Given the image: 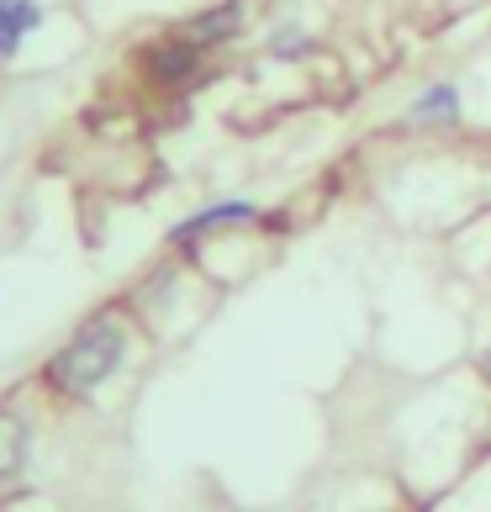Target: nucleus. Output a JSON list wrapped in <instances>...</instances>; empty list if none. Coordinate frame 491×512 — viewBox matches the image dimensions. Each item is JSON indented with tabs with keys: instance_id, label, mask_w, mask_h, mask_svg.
I'll list each match as a JSON object with an SVG mask.
<instances>
[{
	"instance_id": "obj_7",
	"label": "nucleus",
	"mask_w": 491,
	"mask_h": 512,
	"mask_svg": "<svg viewBox=\"0 0 491 512\" xmlns=\"http://www.w3.org/2000/svg\"><path fill=\"white\" fill-rule=\"evenodd\" d=\"M407 117H412V122H460V85H449V80L428 85L423 96L412 101Z\"/></svg>"
},
{
	"instance_id": "obj_6",
	"label": "nucleus",
	"mask_w": 491,
	"mask_h": 512,
	"mask_svg": "<svg viewBox=\"0 0 491 512\" xmlns=\"http://www.w3.org/2000/svg\"><path fill=\"white\" fill-rule=\"evenodd\" d=\"M254 217H259V212H254L249 201H222V206H212V212H201V217H191V222H180L169 238H175V243H196V238H206V233H217L222 222H254Z\"/></svg>"
},
{
	"instance_id": "obj_2",
	"label": "nucleus",
	"mask_w": 491,
	"mask_h": 512,
	"mask_svg": "<svg viewBox=\"0 0 491 512\" xmlns=\"http://www.w3.org/2000/svg\"><path fill=\"white\" fill-rule=\"evenodd\" d=\"M143 69H148V80L164 85V90H180L185 80H196L201 74V48L196 43H185V37H164V43L154 48H143Z\"/></svg>"
},
{
	"instance_id": "obj_9",
	"label": "nucleus",
	"mask_w": 491,
	"mask_h": 512,
	"mask_svg": "<svg viewBox=\"0 0 491 512\" xmlns=\"http://www.w3.org/2000/svg\"><path fill=\"white\" fill-rule=\"evenodd\" d=\"M481 370H486V381H491V349H486V359H481Z\"/></svg>"
},
{
	"instance_id": "obj_8",
	"label": "nucleus",
	"mask_w": 491,
	"mask_h": 512,
	"mask_svg": "<svg viewBox=\"0 0 491 512\" xmlns=\"http://www.w3.org/2000/svg\"><path fill=\"white\" fill-rule=\"evenodd\" d=\"M270 53H275V59H307V53H312V37L301 32V27H286V32L270 37Z\"/></svg>"
},
{
	"instance_id": "obj_3",
	"label": "nucleus",
	"mask_w": 491,
	"mask_h": 512,
	"mask_svg": "<svg viewBox=\"0 0 491 512\" xmlns=\"http://www.w3.org/2000/svg\"><path fill=\"white\" fill-rule=\"evenodd\" d=\"M243 22H249V0H217V6L196 11L191 22L180 27V37H185V43H196V48L206 53V48L233 43V37L243 32Z\"/></svg>"
},
{
	"instance_id": "obj_1",
	"label": "nucleus",
	"mask_w": 491,
	"mask_h": 512,
	"mask_svg": "<svg viewBox=\"0 0 491 512\" xmlns=\"http://www.w3.org/2000/svg\"><path fill=\"white\" fill-rule=\"evenodd\" d=\"M122 344H127V338H122V322H111V317L85 322V328L48 359V381L59 386V391H69V396L96 391L106 375L122 365Z\"/></svg>"
},
{
	"instance_id": "obj_5",
	"label": "nucleus",
	"mask_w": 491,
	"mask_h": 512,
	"mask_svg": "<svg viewBox=\"0 0 491 512\" xmlns=\"http://www.w3.org/2000/svg\"><path fill=\"white\" fill-rule=\"evenodd\" d=\"M27 465V423L11 407H0V486L22 476Z\"/></svg>"
},
{
	"instance_id": "obj_4",
	"label": "nucleus",
	"mask_w": 491,
	"mask_h": 512,
	"mask_svg": "<svg viewBox=\"0 0 491 512\" xmlns=\"http://www.w3.org/2000/svg\"><path fill=\"white\" fill-rule=\"evenodd\" d=\"M37 27H43V6L37 0H0V64H11Z\"/></svg>"
}]
</instances>
